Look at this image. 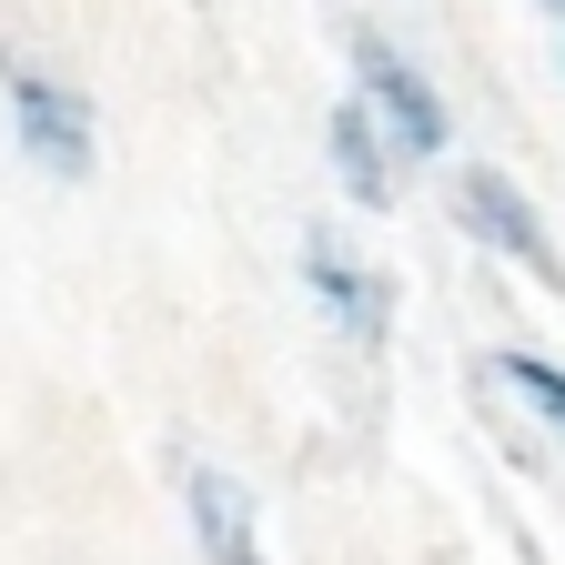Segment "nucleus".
<instances>
[{
	"label": "nucleus",
	"instance_id": "obj_1",
	"mask_svg": "<svg viewBox=\"0 0 565 565\" xmlns=\"http://www.w3.org/2000/svg\"><path fill=\"white\" fill-rule=\"evenodd\" d=\"M0 111H11V141H21V162H31L41 182H71V192H82V182L102 172L92 92L61 82V71H41L21 41H0Z\"/></svg>",
	"mask_w": 565,
	"mask_h": 565
},
{
	"label": "nucleus",
	"instance_id": "obj_2",
	"mask_svg": "<svg viewBox=\"0 0 565 565\" xmlns=\"http://www.w3.org/2000/svg\"><path fill=\"white\" fill-rule=\"evenodd\" d=\"M343 51H353V92L374 102V121H384L394 152H404V162H445V152H455V111H445V92H435V71H424L394 31H353Z\"/></svg>",
	"mask_w": 565,
	"mask_h": 565
},
{
	"label": "nucleus",
	"instance_id": "obj_3",
	"mask_svg": "<svg viewBox=\"0 0 565 565\" xmlns=\"http://www.w3.org/2000/svg\"><path fill=\"white\" fill-rule=\"evenodd\" d=\"M455 223H465V243H484V253L525 263V273L545 282V294H565V253H555V233H545L535 192H515V172L465 162V172H455Z\"/></svg>",
	"mask_w": 565,
	"mask_h": 565
},
{
	"label": "nucleus",
	"instance_id": "obj_4",
	"mask_svg": "<svg viewBox=\"0 0 565 565\" xmlns=\"http://www.w3.org/2000/svg\"><path fill=\"white\" fill-rule=\"evenodd\" d=\"M303 294H313V313H323L353 353H384V343H394V282L353 253L333 223H303Z\"/></svg>",
	"mask_w": 565,
	"mask_h": 565
},
{
	"label": "nucleus",
	"instance_id": "obj_5",
	"mask_svg": "<svg viewBox=\"0 0 565 565\" xmlns=\"http://www.w3.org/2000/svg\"><path fill=\"white\" fill-rule=\"evenodd\" d=\"M172 475H182V515H192L202 565H273V555H263V525H253V494H243L223 465L172 455Z\"/></svg>",
	"mask_w": 565,
	"mask_h": 565
},
{
	"label": "nucleus",
	"instance_id": "obj_6",
	"mask_svg": "<svg viewBox=\"0 0 565 565\" xmlns=\"http://www.w3.org/2000/svg\"><path fill=\"white\" fill-rule=\"evenodd\" d=\"M323 162H333V182H343V202H353V212H384V202H394L404 152L384 141V121H374V102H364V92H343V102L323 111Z\"/></svg>",
	"mask_w": 565,
	"mask_h": 565
},
{
	"label": "nucleus",
	"instance_id": "obj_7",
	"mask_svg": "<svg viewBox=\"0 0 565 565\" xmlns=\"http://www.w3.org/2000/svg\"><path fill=\"white\" fill-rule=\"evenodd\" d=\"M494 374H505V394L545 424V435H565V364H545V353H525V343H505L494 353Z\"/></svg>",
	"mask_w": 565,
	"mask_h": 565
},
{
	"label": "nucleus",
	"instance_id": "obj_8",
	"mask_svg": "<svg viewBox=\"0 0 565 565\" xmlns=\"http://www.w3.org/2000/svg\"><path fill=\"white\" fill-rule=\"evenodd\" d=\"M535 21H545V31H555V41H565V0H535Z\"/></svg>",
	"mask_w": 565,
	"mask_h": 565
},
{
	"label": "nucleus",
	"instance_id": "obj_9",
	"mask_svg": "<svg viewBox=\"0 0 565 565\" xmlns=\"http://www.w3.org/2000/svg\"><path fill=\"white\" fill-rule=\"evenodd\" d=\"M555 61H565V41H555Z\"/></svg>",
	"mask_w": 565,
	"mask_h": 565
}]
</instances>
